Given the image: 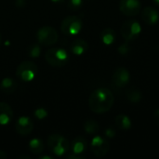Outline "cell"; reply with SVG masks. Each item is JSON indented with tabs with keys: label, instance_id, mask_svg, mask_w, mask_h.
I'll list each match as a JSON object with an SVG mask.
<instances>
[{
	"label": "cell",
	"instance_id": "6da1fadb",
	"mask_svg": "<svg viewBox=\"0 0 159 159\" xmlns=\"http://www.w3.org/2000/svg\"><path fill=\"white\" fill-rule=\"evenodd\" d=\"M115 102L114 94L105 88L95 89L89 96V106L95 114H103L108 112Z\"/></svg>",
	"mask_w": 159,
	"mask_h": 159
},
{
	"label": "cell",
	"instance_id": "7a4b0ae2",
	"mask_svg": "<svg viewBox=\"0 0 159 159\" xmlns=\"http://www.w3.org/2000/svg\"><path fill=\"white\" fill-rule=\"evenodd\" d=\"M45 59L47 62L54 67H62L67 64L69 61V55L64 48H52L46 51Z\"/></svg>",
	"mask_w": 159,
	"mask_h": 159
},
{
	"label": "cell",
	"instance_id": "3957f363",
	"mask_svg": "<svg viewBox=\"0 0 159 159\" xmlns=\"http://www.w3.org/2000/svg\"><path fill=\"white\" fill-rule=\"evenodd\" d=\"M47 144L48 149L56 156L61 157L66 154L70 148V143L68 140L61 135L53 134L48 138Z\"/></svg>",
	"mask_w": 159,
	"mask_h": 159
},
{
	"label": "cell",
	"instance_id": "277c9868",
	"mask_svg": "<svg viewBox=\"0 0 159 159\" xmlns=\"http://www.w3.org/2000/svg\"><path fill=\"white\" fill-rule=\"evenodd\" d=\"M38 73V68L37 65L32 61H23L21 62L16 71V75L17 77L23 81V82H30L34 80Z\"/></svg>",
	"mask_w": 159,
	"mask_h": 159
},
{
	"label": "cell",
	"instance_id": "5b68a950",
	"mask_svg": "<svg viewBox=\"0 0 159 159\" xmlns=\"http://www.w3.org/2000/svg\"><path fill=\"white\" fill-rule=\"evenodd\" d=\"M83 27V21L79 16L72 15L66 17L61 25V32L66 35H75L77 34Z\"/></svg>",
	"mask_w": 159,
	"mask_h": 159
},
{
	"label": "cell",
	"instance_id": "8992f818",
	"mask_svg": "<svg viewBox=\"0 0 159 159\" xmlns=\"http://www.w3.org/2000/svg\"><path fill=\"white\" fill-rule=\"evenodd\" d=\"M36 38L39 44L45 46H50L55 44L59 39V34L51 26H43L36 32Z\"/></svg>",
	"mask_w": 159,
	"mask_h": 159
},
{
	"label": "cell",
	"instance_id": "52a82bcc",
	"mask_svg": "<svg viewBox=\"0 0 159 159\" xmlns=\"http://www.w3.org/2000/svg\"><path fill=\"white\" fill-rule=\"evenodd\" d=\"M120 32L126 41H133L140 35L142 27L137 20H129L122 24Z\"/></svg>",
	"mask_w": 159,
	"mask_h": 159
},
{
	"label": "cell",
	"instance_id": "ba28073f",
	"mask_svg": "<svg viewBox=\"0 0 159 159\" xmlns=\"http://www.w3.org/2000/svg\"><path fill=\"white\" fill-rule=\"evenodd\" d=\"M90 149L95 157H102L109 151V143L106 139L101 136H96L91 141Z\"/></svg>",
	"mask_w": 159,
	"mask_h": 159
},
{
	"label": "cell",
	"instance_id": "9c48e42d",
	"mask_svg": "<svg viewBox=\"0 0 159 159\" xmlns=\"http://www.w3.org/2000/svg\"><path fill=\"white\" fill-rule=\"evenodd\" d=\"M142 8L140 0H120L119 9L121 13L127 16L137 15Z\"/></svg>",
	"mask_w": 159,
	"mask_h": 159
},
{
	"label": "cell",
	"instance_id": "30bf717a",
	"mask_svg": "<svg viewBox=\"0 0 159 159\" xmlns=\"http://www.w3.org/2000/svg\"><path fill=\"white\" fill-rule=\"evenodd\" d=\"M112 80L114 85H116L118 88L126 87L130 81V74L127 68L119 67L115 71Z\"/></svg>",
	"mask_w": 159,
	"mask_h": 159
},
{
	"label": "cell",
	"instance_id": "8fae6325",
	"mask_svg": "<svg viewBox=\"0 0 159 159\" xmlns=\"http://www.w3.org/2000/svg\"><path fill=\"white\" fill-rule=\"evenodd\" d=\"M34 129V123L28 116H20L17 119L15 124V130L22 136L29 135Z\"/></svg>",
	"mask_w": 159,
	"mask_h": 159
},
{
	"label": "cell",
	"instance_id": "7c38bea8",
	"mask_svg": "<svg viewBox=\"0 0 159 159\" xmlns=\"http://www.w3.org/2000/svg\"><path fill=\"white\" fill-rule=\"evenodd\" d=\"M142 17L147 25H155L159 20L158 10L153 7H147L143 10Z\"/></svg>",
	"mask_w": 159,
	"mask_h": 159
},
{
	"label": "cell",
	"instance_id": "4fadbf2b",
	"mask_svg": "<svg viewBox=\"0 0 159 159\" xmlns=\"http://www.w3.org/2000/svg\"><path fill=\"white\" fill-rule=\"evenodd\" d=\"M13 119V110L6 102H0V125L6 126Z\"/></svg>",
	"mask_w": 159,
	"mask_h": 159
},
{
	"label": "cell",
	"instance_id": "5bb4252c",
	"mask_svg": "<svg viewBox=\"0 0 159 159\" xmlns=\"http://www.w3.org/2000/svg\"><path fill=\"white\" fill-rule=\"evenodd\" d=\"M89 48V44L84 39H75L70 46V50L73 54L80 56L83 55Z\"/></svg>",
	"mask_w": 159,
	"mask_h": 159
},
{
	"label": "cell",
	"instance_id": "9a60e30c",
	"mask_svg": "<svg viewBox=\"0 0 159 159\" xmlns=\"http://www.w3.org/2000/svg\"><path fill=\"white\" fill-rule=\"evenodd\" d=\"M71 148H72V151L74 154L81 155L86 152V150L88 148V142L85 138H83L81 136L76 137L75 139L73 140V142L71 143Z\"/></svg>",
	"mask_w": 159,
	"mask_h": 159
},
{
	"label": "cell",
	"instance_id": "2e32d148",
	"mask_svg": "<svg viewBox=\"0 0 159 159\" xmlns=\"http://www.w3.org/2000/svg\"><path fill=\"white\" fill-rule=\"evenodd\" d=\"M0 89L6 94H11L17 89V83L11 77H5L0 83Z\"/></svg>",
	"mask_w": 159,
	"mask_h": 159
},
{
	"label": "cell",
	"instance_id": "e0dca14e",
	"mask_svg": "<svg viewBox=\"0 0 159 159\" xmlns=\"http://www.w3.org/2000/svg\"><path fill=\"white\" fill-rule=\"evenodd\" d=\"M115 122H116V126L120 130L128 131L131 129V120L127 115H123V114L118 115L116 117Z\"/></svg>",
	"mask_w": 159,
	"mask_h": 159
},
{
	"label": "cell",
	"instance_id": "ac0fdd59",
	"mask_svg": "<svg viewBox=\"0 0 159 159\" xmlns=\"http://www.w3.org/2000/svg\"><path fill=\"white\" fill-rule=\"evenodd\" d=\"M116 37V32L112 28H105L101 33V39H102V43L107 46L112 45L115 42Z\"/></svg>",
	"mask_w": 159,
	"mask_h": 159
},
{
	"label": "cell",
	"instance_id": "d6986e66",
	"mask_svg": "<svg viewBox=\"0 0 159 159\" xmlns=\"http://www.w3.org/2000/svg\"><path fill=\"white\" fill-rule=\"evenodd\" d=\"M29 149L34 155H39L44 150V143L38 138H34L29 142Z\"/></svg>",
	"mask_w": 159,
	"mask_h": 159
},
{
	"label": "cell",
	"instance_id": "ffe728a7",
	"mask_svg": "<svg viewBox=\"0 0 159 159\" xmlns=\"http://www.w3.org/2000/svg\"><path fill=\"white\" fill-rule=\"evenodd\" d=\"M142 98H143L142 92L137 89H130L127 92V99L129 100V102L132 103L140 102L142 101Z\"/></svg>",
	"mask_w": 159,
	"mask_h": 159
},
{
	"label": "cell",
	"instance_id": "44dd1931",
	"mask_svg": "<svg viewBox=\"0 0 159 159\" xmlns=\"http://www.w3.org/2000/svg\"><path fill=\"white\" fill-rule=\"evenodd\" d=\"M84 129L88 134H95L100 130V126L94 120H88L84 124Z\"/></svg>",
	"mask_w": 159,
	"mask_h": 159
},
{
	"label": "cell",
	"instance_id": "7402d4cb",
	"mask_svg": "<svg viewBox=\"0 0 159 159\" xmlns=\"http://www.w3.org/2000/svg\"><path fill=\"white\" fill-rule=\"evenodd\" d=\"M41 54V47L38 44H32L28 48V55L31 58H38Z\"/></svg>",
	"mask_w": 159,
	"mask_h": 159
},
{
	"label": "cell",
	"instance_id": "603a6c76",
	"mask_svg": "<svg viewBox=\"0 0 159 159\" xmlns=\"http://www.w3.org/2000/svg\"><path fill=\"white\" fill-rule=\"evenodd\" d=\"M83 6V0H69L68 1V7L73 10H79Z\"/></svg>",
	"mask_w": 159,
	"mask_h": 159
},
{
	"label": "cell",
	"instance_id": "cb8c5ba5",
	"mask_svg": "<svg viewBox=\"0 0 159 159\" xmlns=\"http://www.w3.org/2000/svg\"><path fill=\"white\" fill-rule=\"evenodd\" d=\"M34 116L39 119V120H42L44 118H46L48 116V112L45 108H42V107H39L37 109H35L34 111Z\"/></svg>",
	"mask_w": 159,
	"mask_h": 159
},
{
	"label": "cell",
	"instance_id": "d4e9b609",
	"mask_svg": "<svg viewBox=\"0 0 159 159\" xmlns=\"http://www.w3.org/2000/svg\"><path fill=\"white\" fill-rule=\"evenodd\" d=\"M129 51H130V46L128 43H124V44L120 45L118 48V52L121 55H127Z\"/></svg>",
	"mask_w": 159,
	"mask_h": 159
},
{
	"label": "cell",
	"instance_id": "484cf974",
	"mask_svg": "<svg viewBox=\"0 0 159 159\" xmlns=\"http://www.w3.org/2000/svg\"><path fill=\"white\" fill-rule=\"evenodd\" d=\"M104 134H105V137L108 138V139H113L115 136H116V130L113 129V128H108L105 129L104 131Z\"/></svg>",
	"mask_w": 159,
	"mask_h": 159
},
{
	"label": "cell",
	"instance_id": "4316f807",
	"mask_svg": "<svg viewBox=\"0 0 159 159\" xmlns=\"http://www.w3.org/2000/svg\"><path fill=\"white\" fill-rule=\"evenodd\" d=\"M25 4H26V0H15V5H16V7H20V8L23 7L25 6Z\"/></svg>",
	"mask_w": 159,
	"mask_h": 159
},
{
	"label": "cell",
	"instance_id": "83f0119b",
	"mask_svg": "<svg viewBox=\"0 0 159 159\" xmlns=\"http://www.w3.org/2000/svg\"><path fill=\"white\" fill-rule=\"evenodd\" d=\"M66 157H67V158H70V159H83L84 158L83 157H81L80 155H77V154L69 155V156H67Z\"/></svg>",
	"mask_w": 159,
	"mask_h": 159
},
{
	"label": "cell",
	"instance_id": "f1b7e54d",
	"mask_svg": "<svg viewBox=\"0 0 159 159\" xmlns=\"http://www.w3.org/2000/svg\"><path fill=\"white\" fill-rule=\"evenodd\" d=\"M154 118H155V121L157 122V124L159 126V109H157L154 113Z\"/></svg>",
	"mask_w": 159,
	"mask_h": 159
},
{
	"label": "cell",
	"instance_id": "f546056e",
	"mask_svg": "<svg viewBox=\"0 0 159 159\" xmlns=\"http://www.w3.org/2000/svg\"><path fill=\"white\" fill-rule=\"evenodd\" d=\"M7 157V155L4 151H1L0 150V159H5Z\"/></svg>",
	"mask_w": 159,
	"mask_h": 159
},
{
	"label": "cell",
	"instance_id": "4dcf8cb0",
	"mask_svg": "<svg viewBox=\"0 0 159 159\" xmlns=\"http://www.w3.org/2000/svg\"><path fill=\"white\" fill-rule=\"evenodd\" d=\"M50 1L53 3H56V4H60V3H63L65 0H50Z\"/></svg>",
	"mask_w": 159,
	"mask_h": 159
},
{
	"label": "cell",
	"instance_id": "1f68e13d",
	"mask_svg": "<svg viewBox=\"0 0 159 159\" xmlns=\"http://www.w3.org/2000/svg\"><path fill=\"white\" fill-rule=\"evenodd\" d=\"M39 158L40 159H46V158L52 159V157H48V156H43V157H40Z\"/></svg>",
	"mask_w": 159,
	"mask_h": 159
},
{
	"label": "cell",
	"instance_id": "d6a6232c",
	"mask_svg": "<svg viewBox=\"0 0 159 159\" xmlns=\"http://www.w3.org/2000/svg\"><path fill=\"white\" fill-rule=\"evenodd\" d=\"M153 1L155 2V4H156V5L159 6V0H153Z\"/></svg>",
	"mask_w": 159,
	"mask_h": 159
},
{
	"label": "cell",
	"instance_id": "836d02e7",
	"mask_svg": "<svg viewBox=\"0 0 159 159\" xmlns=\"http://www.w3.org/2000/svg\"><path fill=\"white\" fill-rule=\"evenodd\" d=\"M20 158H27V159H30L29 157H25V156H22V157H20Z\"/></svg>",
	"mask_w": 159,
	"mask_h": 159
},
{
	"label": "cell",
	"instance_id": "e575fe53",
	"mask_svg": "<svg viewBox=\"0 0 159 159\" xmlns=\"http://www.w3.org/2000/svg\"><path fill=\"white\" fill-rule=\"evenodd\" d=\"M1 40H2V35H1V33H0V44H1Z\"/></svg>",
	"mask_w": 159,
	"mask_h": 159
}]
</instances>
